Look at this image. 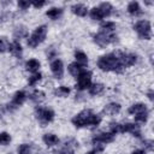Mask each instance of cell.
Instances as JSON below:
<instances>
[{
	"label": "cell",
	"mask_w": 154,
	"mask_h": 154,
	"mask_svg": "<svg viewBox=\"0 0 154 154\" xmlns=\"http://www.w3.org/2000/svg\"><path fill=\"white\" fill-rule=\"evenodd\" d=\"M97 66L102 71H116L122 72L124 70L120 59H119V52L117 53H109L106 55H102L97 60Z\"/></svg>",
	"instance_id": "6da1fadb"
},
{
	"label": "cell",
	"mask_w": 154,
	"mask_h": 154,
	"mask_svg": "<svg viewBox=\"0 0 154 154\" xmlns=\"http://www.w3.org/2000/svg\"><path fill=\"white\" fill-rule=\"evenodd\" d=\"M101 123V117L97 114H94L90 109H83L82 112H79L77 116H75L72 118V124L77 128H82V126H97Z\"/></svg>",
	"instance_id": "7a4b0ae2"
},
{
	"label": "cell",
	"mask_w": 154,
	"mask_h": 154,
	"mask_svg": "<svg viewBox=\"0 0 154 154\" xmlns=\"http://www.w3.org/2000/svg\"><path fill=\"white\" fill-rule=\"evenodd\" d=\"M46 35H47V26L46 25H41V26H37L34 32L29 36L28 38V46L31 47V48H35L37 47L40 43H42L46 38Z\"/></svg>",
	"instance_id": "3957f363"
},
{
	"label": "cell",
	"mask_w": 154,
	"mask_h": 154,
	"mask_svg": "<svg viewBox=\"0 0 154 154\" xmlns=\"http://www.w3.org/2000/svg\"><path fill=\"white\" fill-rule=\"evenodd\" d=\"M134 29L137 31L138 36L143 40H150L152 37V25L148 20H140L134 25Z\"/></svg>",
	"instance_id": "277c9868"
},
{
	"label": "cell",
	"mask_w": 154,
	"mask_h": 154,
	"mask_svg": "<svg viewBox=\"0 0 154 154\" xmlns=\"http://www.w3.org/2000/svg\"><path fill=\"white\" fill-rule=\"evenodd\" d=\"M116 41H117V35H114L113 32L108 34V32L101 31V32L94 35V42L96 45H99L100 47H106L107 45L116 42Z\"/></svg>",
	"instance_id": "5b68a950"
},
{
	"label": "cell",
	"mask_w": 154,
	"mask_h": 154,
	"mask_svg": "<svg viewBox=\"0 0 154 154\" xmlns=\"http://www.w3.org/2000/svg\"><path fill=\"white\" fill-rule=\"evenodd\" d=\"M36 118L38 119V122L41 123L42 126H45L46 124H48L49 122L53 120L54 118V112L49 108H42L38 107L36 108Z\"/></svg>",
	"instance_id": "8992f818"
},
{
	"label": "cell",
	"mask_w": 154,
	"mask_h": 154,
	"mask_svg": "<svg viewBox=\"0 0 154 154\" xmlns=\"http://www.w3.org/2000/svg\"><path fill=\"white\" fill-rule=\"evenodd\" d=\"M91 84V72L84 70L78 77H77V87L79 90H84L87 88H89Z\"/></svg>",
	"instance_id": "52a82bcc"
},
{
	"label": "cell",
	"mask_w": 154,
	"mask_h": 154,
	"mask_svg": "<svg viewBox=\"0 0 154 154\" xmlns=\"http://www.w3.org/2000/svg\"><path fill=\"white\" fill-rule=\"evenodd\" d=\"M119 59H120V63H122L123 67L125 69V67H129V66H132V65L136 64V61H137V55L134 54V53H128V54H125V53L119 52Z\"/></svg>",
	"instance_id": "ba28073f"
},
{
	"label": "cell",
	"mask_w": 154,
	"mask_h": 154,
	"mask_svg": "<svg viewBox=\"0 0 154 154\" xmlns=\"http://www.w3.org/2000/svg\"><path fill=\"white\" fill-rule=\"evenodd\" d=\"M51 70H52V73L54 75L55 78H58V79L63 78V76H64V65H63V61L61 60L55 59L54 61H52Z\"/></svg>",
	"instance_id": "9c48e42d"
},
{
	"label": "cell",
	"mask_w": 154,
	"mask_h": 154,
	"mask_svg": "<svg viewBox=\"0 0 154 154\" xmlns=\"http://www.w3.org/2000/svg\"><path fill=\"white\" fill-rule=\"evenodd\" d=\"M114 138V135L112 132H101L96 136L93 137V144H96V143H101V144H105V143H109L112 142Z\"/></svg>",
	"instance_id": "30bf717a"
},
{
	"label": "cell",
	"mask_w": 154,
	"mask_h": 154,
	"mask_svg": "<svg viewBox=\"0 0 154 154\" xmlns=\"http://www.w3.org/2000/svg\"><path fill=\"white\" fill-rule=\"evenodd\" d=\"M123 132H130V134H132L136 137H140L141 136V131H140L138 125L132 124V123L123 124Z\"/></svg>",
	"instance_id": "8fae6325"
},
{
	"label": "cell",
	"mask_w": 154,
	"mask_h": 154,
	"mask_svg": "<svg viewBox=\"0 0 154 154\" xmlns=\"http://www.w3.org/2000/svg\"><path fill=\"white\" fill-rule=\"evenodd\" d=\"M8 51H10L11 54H12L13 57H16V58H20L22 54H23V48H22V46H20V43H19L18 41L12 42V43L10 45V49H8Z\"/></svg>",
	"instance_id": "7c38bea8"
},
{
	"label": "cell",
	"mask_w": 154,
	"mask_h": 154,
	"mask_svg": "<svg viewBox=\"0 0 154 154\" xmlns=\"http://www.w3.org/2000/svg\"><path fill=\"white\" fill-rule=\"evenodd\" d=\"M71 11H72L76 16H79V17H84V16H87V13H88V8H87V6L83 5V4H76V5L71 6Z\"/></svg>",
	"instance_id": "4fadbf2b"
},
{
	"label": "cell",
	"mask_w": 154,
	"mask_h": 154,
	"mask_svg": "<svg viewBox=\"0 0 154 154\" xmlns=\"http://www.w3.org/2000/svg\"><path fill=\"white\" fill-rule=\"evenodd\" d=\"M120 108H122V107H120V105H119V103H117V102H111V103L106 105V107L103 108V112H105L106 114L113 116V114L119 113Z\"/></svg>",
	"instance_id": "5bb4252c"
},
{
	"label": "cell",
	"mask_w": 154,
	"mask_h": 154,
	"mask_svg": "<svg viewBox=\"0 0 154 154\" xmlns=\"http://www.w3.org/2000/svg\"><path fill=\"white\" fill-rule=\"evenodd\" d=\"M25 99H26L25 93H24L23 90H19V91H17V93L14 94L13 100H12V105H13L14 107H18V106L23 105V102L25 101Z\"/></svg>",
	"instance_id": "9a60e30c"
},
{
	"label": "cell",
	"mask_w": 154,
	"mask_h": 154,
	"mask_svg": "<svg viewBox=\"0 0 154 154\" xmlns=\"http://www.w3.org/2000/svg\"><path fill=\"white\" fill-rule=\"evenodd\" d=\"M42 140H43V142H45V144L47 147H53V146H55V144L59 143V138L55 135H53V134H46V135H43Z\"/></svg>",
	"instance_id": "2e32d148"
},
{
	"label": "cell",
	"mask_w": 154,
	"mask_h": 154,
	"mask_svg": "<svg viewBox=\"0 0 154 154\" xmlns=\"http://www.w3.org/2000/svg\"><path fill=\"white\" fill-rule=\"evenodd\" d=\"M83 71H84L83 66L79 65L78 63H72V64L69 65V72H70L72 76H75V77H78Z\"/></svg>",
	"instance_id": "e0dca14e"
},
{
	"label": "cell",
	"mask_w": 154,
	"mask_h": 154,
	"mask_svg": "<svg viewBox=\"0 0 154 154\" xmlns=\"http://www.w3.org/2000/svg\"><path fill=\"white\" fill-rule=\"evenodd\" d=\"M40 61L38 60H36V59H30V60H28L26 63H25V69L28 70V71H30V72H37L38 71V67H40Z\"/></svg>",
	"instance_id": "ac0fdd59"
},
{
	"label": "cell",
	"mask_w": 154,
	"mask_h": 154,
	"mask_svg": "<svg viewBox=\"0 0 154 154\" xmlns=\"http://www.w3.org/2000/svg\"><path fill=\"white\" fill-rule=\"evenodd\" d=\"M129 113L130 114H138V113H142V112H146V111H148L147 109V107H146V105L144 103H135V105H132L129 109Z\"/></svg>",
	"instance_id": "d6986e66"
},
{
	"label": "cell",
	"mask_w": 154,
	"mask_h": 154,
	"mask_svg": "<svg viewBox=\"0 0 154 154\" xmlns=\"http://www.w3.org/2000/svg\"><path fill=\"white\" fill-rule=\"evenodd\" d=\"M13 36H14L16 41L23 38V37H26V36H28V30H26V28L23 26V25L17 26V28L14 29V34H13Z\"/></svg>",
	"instance_id": "ffe728a7"
},
{
	"label": "cell",
	"mask_w": 154,
	"mask_h": 154,
	"mask_svg": "<svg viewBox=\"0 0 154 154\" xmlns=\"http://www.w3.org/2000/svg\"><path fill=\"white\" fill-rule=\"evenodd\" d=\"M75 58H76V60H77L76 63H78V64L82 65V66H84V65L88 64V57H87V54H85L84 52H82V51H76Z\"/></svg>",
	"instance_id": "44dd1931"
},
{
	"label": "cell",
	"mask_w": 154,
	"mask_h": 154,
	"mask_svg": "<svg viewBox=\"0 0 154 154\" xmlns=\"http://www.w3.org/2000/svg\"><path fill=\"white\" fill-rule=\"evenodd\" d=\"M99 10L102 13V17H107L112 12V5L109 2H101L99 6Z\"/></svg>",
	"instance_id": "7402d4cb"
},
{
	"label": "cell",
	"mask_w": 154,
	"mask_h": 154,
	"mask_svg": "<svg viewBox=\"0 0 154 154\" xmlns=\"http://www.w3.org/2000/svg\"><path fill=\"white\" fill-rule=\"evenodd\" d=\"M63 13V10L61 8H58V7H53V8H49L47 12H46V16L52 18V19H58Z\"/></svg>",
	"instance_id": "603a6c76"
},
{
	"label": "cell",
	"mask_w": 154,
	"mask_h": 154,
	"mask_svg": "<svg viewBox=\"0 0 154 154\" xmlns=\"http://www.w3.org/2000/svg\"><path fill=\"white\" fill-rule=\"evenodd\" d=\"M88 89H89V93L91 95H99V94H101L103 91V84L94 83V84H90V87Z\"/></svg>",
	"instance_id": "cb8c5ba5"
},
{
	"label": "cell",
	"mask_w": 154,
	"mask_h": 154,
	"mask_svg": "<svg viewBox=\"0 0 154 154\" xmlns=\"http://www.w3.org/2000/svg\"><path fill=\"white\" fill-rule=\"evenodd\" d=\"M30 99L34 101V102H41L45 100V93L42 90H35L31 95H30Z\"/></svg>",
	"instance_id": "d4e9b609"
},
{
	"label": "cell",
	"mask_w": 154,
	"mask_h": 154,
	"mask_svg": "<svg viewBox=\"0 0 154 154\" xmlns=\"http://www.w3.org/2000/svg\"><path fill=\"white\" fill-rule=\"evenodd\" d=\"M128 12L130 14H137L140 12V4L137 1H131L128 5Z\"/></svg>",
	"instance_id": "484cf974"
},
{
	"label": "cell",
	"mask_w": 154,
	"mask_h": 154,
	"mask_svg": "<svg viewBox=\"0 0 154 154\" xmlns=\"http://www.w3.org/2000/svg\"><path fill=\"white\" fill-rule=\"evenodd\" d=\"M101 29H102L103 32L111 34V32H113V30L116 29V24H114L113 22H105V23L101 24Z\"/></svg>",
	"instance_id": "4316f807"
},
{
	"label": "cell",
	"mask_w": 154,
	"mask_h": 154,
	"mask_svg": "<svg viewBox=\"0 0 154 154\" xmlns=\"http://www.w3.org/2000/svg\"><path fill=\"white\" fill-rule=\"evenodd\" d=\"M70 94V88L69 87H65V85H60L57 90H55V95L57 96H60V97H65Z\"/></svg>",
	"instance_id": "83f0119b"
},
{
	"label": "cell",
	"mask_w": 154,
	"mask_h": 154,
	"mask_svg": "<svg viewBox=\"0 0 154 154\" xmlns=\"http://www.w3.org/2000/svg\"><path fill=\"white\" fill-rule=\"evenodd\" d=\"M90 17H91V19H94V20H100V19L103 18V17H102V13H101L100 10H99V7H93V8L90 10Z\"/></svg>",
	"instance_id": "f1b7e54d"
},
{
	"label": "cell",
	"mask_w": 154,
	"mask_h": 154,
	"mask_svg": "<svg viewBox=\"0 0 154 154\" xmlns=\"http://www.w3.org/2000/svg\"><path fill=\"white\" fill-rule=\"evenodd\" d=\"M10 42L6 37H0V53H4L10 49Z\"/></svg>",
	"instance_id": "f546056e"
},
{
	"label": "cell",
	"mask_w": 154,
	"mask_h": 154,
	"mask_svg": "<svg viewBox=\"0 0 154 154\" xmlns=\"http://www.w3.org/2000/svg\"><path fill=\"white\" fill-rule=\"evenodd\" d=\"M11 142V136H10V134H7V132H0V144H2V146H6V144H8Z\"/></svg>",
	"instance_id": "4dcf8cb0"
},
{
	"label": "cell",
	"mask_w": 154,
	"mask_h": 154,
	"mask_svg": "<svg viewBox=\"0 0 154 154\" xmlns=\"http://www.w3.org/2000/svg\"><path fill=\"white\" fill-rule=\"evenodd\" d=\"M111 128V132L114 135V134H118V132H123V124H119V123H111L109 125Z\"/></svg>",
	"instance_id": "1f68e13d"
},
{
	"label": "cell",
	"mask_w": 154,
	"mask_h": 154,
	"mask_svg": "<svg viewBox=\"0 0 154 154\" xmlns=\"http://www.w3.org/2000/svg\"><path fill=\"white\" fill-rule=\"evenodd\" d=\"M147 119H148V111L138 113V114H135V120L138 122V123H146Z\"/></svg>",
	"instance_id": "d6a6232c"
},
{
	"label": "cell",
	"mask_w": 154,
	"mask_h": 154,
	"mask_svg": "<svg viewBox=\"0 0 154 154\" xmlns=\"http://www.w3.org/2000/svg\"><path fill=\"white\" fill-rule=\"evenodd\" d=\"M41 77H42V76H41V73H40V72H35V73H34L31 77H29L28 83H29L30 85H35V84H36V83H37V82L41 79Z\"/></svg>",
	"instance_id": "836d02e7"
},
{
	"label": "cell",
	"mask_w": 154,
	"mask_h": 154,
	"mask_svg": "<svg viewBox=\"0 0 154 154\" xmlns=\"http://www.w3.org/2000/svg\"><path fill=\"white\" fill-rule=\"evenodd\" d=\"M18 154H31V148L29 144H20L18 147Z\"/></svg>",
	"instance_id": "e575fe53"
},
{
	"label": "cell",
	"mask_w": 154,
	"mask_h": 154,
	"mask_svg": "<svg viewBox=\"0 0 154 154\" xmlns=\"http://www.w3.org/2000/svg\"><path fill=\"white\" fill-rule=\"evenodd\" d=\"M30 5H31V2L30 1H26V0H19L18 1V7L20 10H28Z\"/></svg>",
	"instance_id": "d590c367"
},
{
	"label": "cell",
	"mask_w": 154,
	"mask_h": 154,
	"mask_svg": "<svg viewBox=\"0 0 154 154\" xmlns=\"http://www.w3.org/2000/svg\"><path fill=\"white\" fill-rule=\"evenodd\" d=\"M45 4H46V1H32V2H31V5H32V6H35L36 8L42 7Z\"/></svg>",
	"instance_id": "8d00e7d4"
},
{
	"label": "cell",
	"mask_w": 154,
	"mask_h": 154,
	"mask_svg": "<svg viewBox=\"0 0 154 154\" xmlns=\"http://www.w3.org/2000/svg\"><path fill=\"white\" fill-rule=\"evenodd\" d=\"M146 143H147V144H146V146H147V148H148L149 150H152V149H153V146H152V144H153V142H152V141H146Z\"/></svg>",
	"instance_id": "74e56055"
},
{
	"label": "cell",
	"mask_w": 154,
	"mask_h": 154,
	"mask_svg": "<svg viewBox=\"0 0 154 154\" xmlns=\"http://www.w3.org/2000/svg\"><path fill=\"white\" fill-rule=\"evenodd\" d=\"M132 154H146V152L142 150V149H136V150L132 152Z\"/></svg>",
	"instance_id": "f35d334b"
},
{
	"label": "cell",
	"mask_w": 154,
	"mask_h": 154,
	"mask_svg": "<svg viewBox=\"0 0 154 154\" xmlns=\"http://www.w3.org/2000/svg\"><path fill=\"white\" fill-rule=\"evenodd\" d=\"M148 97H149V100H153V90L148 91Z\"/></svg>",
	"instance_id": "ab89813d"
},
{
	"label": "cell",
	"mask_w": 154,
	"mask_h": 154,
	"mask_svg": "<svg viewBox=\"0 0 154 154\" xmlns=\"http://www.w3.org/2000/svg\"><path fill=\"white\" fill-rule=\"evenodd\" d=\"M85 154H95V152H89V153H85Z\"/></svg>",
	"instance_id": "60d3db41"
}]
</instances>
